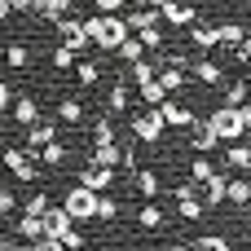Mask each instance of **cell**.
I'll use <instances>...</instances> for the list:
<instances>
[{
  "label": "cell",
  "mask_w": 251,
  "mask_h": 251,
  "mask_svg": "<svg viewBox=\"0 0 251 251\" xmlns=\"http://www.w3.org/2000/svg\"><path fill=\"white\" fill-rule=\"evenodd\" d=\"M132 137L137 141H146V146H159V137H163V119H159V110L154 106H141L137 115H132Z\"/></svg>",
  "instance_id": "cell-5"
},
{
  "label": "cell",
  "mask_w": 251,
  "mask_h": 251,
  "mask_svg": "<svg viewBox=\"0 0 251 251\" xmlns=\"http://www.w3.org/2000/svg\"><path fill=\"white\" fill-rule=\"evenodd\" d=\"M66 159H71V150H66L62 141H49V146L35 150V163H44V168H62Z\"/></svg>",
  "instance_id": "cell-18"
},
{
  "label": "cell",
  "mask_w": 251,
  "mask_h": 251,
  "mask_svg": "<svg viewBox=\"0 0 251 251\" xmlns=\"http://www.w3.org/2000/svg\"><path fill=\"white\" fill-rule=\"evenodd\" d=\"M53 26H57V35H62V44H66L71 53H79V49H88V35H84V26H79V18H71V13H66V18H57Z\"/></svg>",
  "instance_id": "cell-8"
},
{
  "label": "cell",
  "mask_w": 251,
  "mask_h": 251,
  "mask_svg": "<svg viewBox=\"0 0 251 251\" xmlns=\"http://www.w3.org/2000/svg\"><path fill=\"white\" fill-rule=\"evenodd\" d=\"M124 22H128V31H141V26H154V22H159V9H146V4H141V9H132V13L124 18Z\"/></svg>",
  "instance_id": "cell-27"
},
{
  "label": "cell",
  "mask_w": 251,
  "mask_h": 251,
  "mask_svg": "<svg viewBox=\"0 0 251 251\" xmlns=\"http://www.w3.org/2000/svg\"><path fill=\"white\" fill-rule=\"evenodd\" d=\"M4 66H9V71H26V66H31V49H26V44H9V49H4Z\"/></svg>",
  "instance_id": "cell-25"
},
{
  "label": "cell",
  "mask_w": 251,
  "mask_h": 251,
  "mask_svg": "<svg viewBox=\"0 0 251 251\" xmlns=\"http://www.w3.org/2000/svg\"><path fill=\"white\" fill-rule=\"evenodd\" d=\"M57 119H62V124H71V128H75V124H79V119H84V106H79V101H75V97H62V101H57Z\"/></svg>",
  "instance_id": "cell-29"
},
{
  "label": "cell",
  "mask_w": 251,
  "mask_h": 251,
  "mask_svg": "<svg viewBox=\"0 0 251 251\" xmlns=\"http://www.w3.org/2000/svg\"><path fill=\"white\" fill-rule=\"evenodd\" d=\"M128 110V88L124 84H110V97H106V115H124Z\"/></svg>",
  "instance_id": "cell-32"
},
{
  "label": "cell",
  "mask_w": 251,
  "mask_h": 251,
  "mask_svg": "<svg viewBox=\"0 0 251 251\" xmlns=\"http://www.w3.org/2000/svg\"><path fill=\"white\" fill-rule=\"evenodd\" d=\"M13 207H18V199H13V190H4V185H0V216H9Z\"/></svg>",
  "instance_id": "cell-44"
},
{
  "label": "cell",
  "mask_w": 251,
  "mask_h": 251,
  "mask_svg": "<svg viewBox=\"0 0 251 251\" xmlns=\"http://www.w3.org/2000/svg\"><path fill=\"white\" fill-rule=\"evenodd\" d=\"M137 225H141V229H159V225H163V212L154 207V199H146V203H141V212H137Z\"/></svg>",
  "instance_id": "cell-30"
},
{
  "label": "cell",
  "mask_w": 251,
  "mask_h": 251,
  "mask_svg": "<svg viewBox=\"0 0 251 251\" xmlns=\"http://www.w3.org/2000/svg\"><path fill=\"white\" fill-rule=\"evenodd\" d=\"M93 221H119V203L115 199H106V194H97V212H93Z\"/></svg>",
  "instance_id": "cell-38"
},
{
  "label": "cell",
  "mask_w": 251,
  "mask_h": 251,
  "mask_svg": "<svg viewBox=\"0 0 251 251\" xmlns=\"http://www.w3.org/2000/svg\"><path fill=\"white\" fill-rule=\"evenodd\" d=\"M185 75H194V79L207 84V88H221V84H225V66L212 62V57H199L194 66H185Z\"/></svg>",
  "instance_id": "cell-9"
},
{
  "label": "cell",
  "mask_w": 251,
  "mask_h": 251,
  "mask_svg": "<svg viewBox=\"0 0 251 251\" xmlns=\"http://www.w3.org/2000/svg\"><path fill=\"white\" fill-rule=\"evenodd\" d=\"M49 62H53V66H57V71H71V66H75V53H71V49H66V44H57V49H53V57H49Z\"/></svg>",
  "instance_id": "cell-40"
},
{
  "label": "cell",
  "mask_w": 251,
  "mask_h": 251,
  "mask_svg": "<svg viewBox=\"0 0 251 251\" xmlns=\"http://www.w3.org/2000/svg\"><path fill=\"white\" fill-rule=\"evenodd\" d=\"M221 88H225V106H247V79L243 75L238 79H225Z\"/></svg>",
  "instance_id": "cell-26"
},
{
  "label": "cell",
  "mask_w": 251,
  "mask_h": 251,
  "mask_svg": "<svg viewBox=\"0 0 251 251\" xmlns=\"http://www.w3.org/2000/svg\"><path fill=\"white\" fill-rule=\"evenodd\" d=\"M194 18H199V9L185 4V0H168V4H159V22H168V26H190Z\"/></svg>",
  "instance_id": "cell-10"
},
{
  "label": "cell",
  "mask_w": 251,
  "mask_h": 251,
  "mask_svg": "<svg viewBox=\"0 0 251 251\" xmlns=\"http://www.w3.org/2000/svg\"><path fill=\"white\" fill-rule=\"evenodd\" d=\"M79 185H84V190H93V194H101V190H110V185H115V168L84 163V168H79Z\"/></svg>",
  "instance_id": "cell-7"
},
{
  "label": "cell",
  "mask_w": 251,
  "mask_h": 251,
  "mask_svg": "<svg viewBox=\"0 0 251 251\" xmlns=\"http://www.w3.org/2000/svg\"><path fill=\"white\" fill-rule=\"evenodd\" d=\"M31 251H66V247H62L57 238H35V243H31Z\"/></svg>",
  "instance_id": "cell-46"
},
{
  "label": "cell",
  "mask_w": 251,
  "mask_h": 251,
  "mask_svg": "<svg viewBox=\"0 0 251 251\" xmlns=\"http://www.w3.org/2000/svg\"><path fill=\"white\" fill-rule=\"evenodd\" d=\"M49 207V194L44 190H35V194H26V203H22V216H40Z\"/></svg>",
  "instance_id": "cell-39"
},
{
  "label": "cell",
  "mask_w": 251,
  "mask_h": 251,
  "mask_svg": "<svg viewBox=\"0 0 251 251\" xmlns=\"http://www.w3.org/2000/svg\"><path fill=\"white\" fill-rule=\"evenodd\" d=\"M62 212H66L75 225H84V221H93V212H97V194L75 181V185L66 190V199H62Z\"/></svg>",
  "instance_id": "cell-3"
},
{
  "label": "cell",
  "mask_w": 251,
  "mask_h": 251,
  "mask_svg": "<svg viewBox=\"0 0 251 251\" xmlns=\"http://www.w3.org/2000/svg\"><path fill=\"white\" fill-rule=\"evenodd\" d=\"M234 62H238V66L251 62V40H238V44H234Z\"/></svg>",
  "instance_id": "cell-43"
},
{
  "label": "cell",
  "mask_w": 251,
  "mask_h": 251,
  "mask_svg": "<svg viewBox=\"0 0 251 251\" xmlns=\"http://www.w3.org/2000/svg\"><path fill=\"white\" fill-rule=\"evenodd\" d=\"M0 132H4V119H0Z\"/></svg>",
  "instance_id": "cell-51"
},
{
  "label": "cell",
  "mask_w": 251,
  "mask_h": 251,
  "mask_svg": "<svg viewBox=\"0 0 251 251\" xmlns=\"http://www.w3.org/2000/svg\"><path fill=\"white\" fill-rule=\"evenodd\" d=\"M132 185H137L141 199H154V194H159V172H150V168H132Z\"/></svg>",
  "instance_id": "cell-22"
},
{
  "label": "cell",
  "mask_w": 251,
  "mask_h": 251,
  "mask_svg": "<svg viewBox=\"0 0 251 251\" xmlns=\"http://www.w3.org/2000/svg\"><path fill=\"white\" fill-rule=\"evenodd\" d=\"M119 159H124V146H93L88 154V163H101V168H119Z\"/></svg>",
  "instance_id": "cell-24"
},
{
  "label": "cell",
  "mask_w": 251,
  "mask_h": 251,
  "mask_svg": "<svg viewBox=\"0 0 251 251\" xmlns=\"http://www.w3.org/2000/svg\"><path fill=\"white\" fill-rule=\"evenodd\" d=\"M225 181H229L225 172H212V176L199 185V190H203V207H221V203H225Z\"/></svg>",
  "instance_id": "cell-15"
},
{
  "label": "cell",
  "mask_w": 251,
  "mask_h": 251,
  "mask_svg": "<svg viewBox=\"0 0 251 251\" xmlns=\"http://www.w3.org/2000/svg\"><path fill=\"white\" fill-rule=\"evenodd\" d=\"M137 93H141V106H159L168 93L159 88V79H146V84H137Z\"/></svg>",
  "instance_id": "cell-36"
},
{
  "label": "cell",
  "mask_w": 251,
  "mask_h": 251,
  "mask_svg": "<svg viewBox=\"0 0 251 251\" xmlns=\"http://www.w3.org/2000/svg\"><path fill=\"white\" fill-rule=\"evenodd\" d=\"M185 132H190V146H194V154H207V150H216V132L207 128V119H194Z\"/></svg>",
  "instance_id": "cell-13"
},
{
  "label": "cell",
  "mask_w": 251,
  "mask_h": 251,
  "mask_svg": "<svg viewBox=\"0 0 251 251\" xmlns=\"http://www.w3.org/2000/svg\"><path fill=\"white\" fill-rule=\"evenodd\" d=\"M207 128L216 132V141H243L251 128V106H216L207 115Z\"/></svg>",
  "instance_id": "cell-2"
},
{
  "label": "cell",
  "mask_w": 251,
  "mask_h": 251,
  "mask_svg": "<svg viewBox=\"0 0 251 251\" xmlns=\"http://www.w3.org/2000/svg\"><path fill=\"white\" fill-rule=\"evenodd\" d=\"M49 141H57V124H44V119L26 124V150H31V154H35L40 146H49Z\"/></svg>",
  "instance_id": "cell-12"
},
{
  "label": "cell",
  "mask_w": 251,
  "mask_h": 251,
  "mask_svg": "<svg viewBox=\"0 0 251 251\" xmlns=\"http://www.w3.org/2000/svg\"><path fill=\"white\" fill-rule=\"evenodd\" d=\"M40 225H44V238H62V234H66V229H71L75 221H71V216H66L62 207H53V203H49V207L40 212Z\"/></svg>",
  "instance_id": "cell-11"
},
{
  "label": "cell",
  "mask_w": 251,
  "mask_h": 251,
  "mask_svg": "<svg viewBox=\"0 0 251 251\" xmlns=\"http://www.w3.org/2000/svg\"><path fill=\"white\" fill-rule=\"evenodd\" d=\"M0 163L22 181V185H31L35 176H40V163H35V154L31 150H18V146H9V150H0Z\"/></svg>",
  "instance_id": "cell-4"
},
{
  "label": "cell",
  "mask_w": 251,
  "mask_h": 251,
  "mask_svg": "<svg viewBox=\"0 0 251 251\" xmlns=\"http://www.w3.org/2000/svg\"><path fill=\"white\" fill-rule=\"evenodd\" d=\"M199 251H234V247H229V238H221V234H207V238H199Z\"/></svg>",
  "instance_id": "cell-41"
},
{
  "label": "cell",
  "mask_w": 251,
  "mask_h": 251,
  "mask_svg": "<svg viewBox=\"0 0 251 251\" xmlns=\"http://www.w3.org/2000/svg\"><path fill=\"white\" fill-rule=\"evenodd\" d=\"M190 40H194V49H203V53H207V49H216V26L194 18V22H190Z\"/></svg>",
  "instance_id": "cell-20"
},
{
  "label": "cell",
  "mask_w": 251,
  "mask_h": 251,
  "mask_svg": "<svg viewBox=\"0 0 251 251\" xmlns=\"http://www.w3.org/2000/svg\"><path fill=\"white\" fill-rule=\"evenodd\" d=\"M57 243H62L66 251H84V234H79V229H66V234H62Z\"/></svg>",
  "instance_id": "cell-42"
},
{
  "label": "cell",
  "mask_w": 251,
  "mask_h": 251,
  "mask_svg": "<svg viewBox=\"0 0 251 251\" xmlns=\"http://www.w3.org/2000/svg\"><path fill=\"white\" fill-rule=\"evenodd\" d=\"M9 9H13V13H26V9H31V0H9Z\"/></svg>",
  "instance_id": "cell-48"
},
{
  "label": "cell",
  "mask_w": 251,
  "mask_h": 251,
  "mask_svg": "<svg viewBox=\"0 0 251 251\" xmlns=\"http://www.w3.org/2000/svg\"><path fill=\"white\" fill-rule=\"evenodd\" d=\"M71 71H75V79H79L84 88H93V84L101 79V66H97V62H79V66H71Z\"/></svg>",
  "instance_id": "cell-35"
},
{
  "label": "cell",
  "mask_w": 251,
  "mask_h": 251,
  "mask_svg": "<svg viewBox=\"0 0 251 251\" xmlns=\"http://www.w3.org/2000/svg\"><path fill=\"white\" fill-rule=\"evenodd\" d=\"M154 79H159L163 93H181V88H185V71H181V66H163V62H159V66H154Z\"/></svg>",
  "instance_id": "cell-17"
},
{
  "label": "cell",
  "mask_w": 251,
  "mask_h": 251,
  "mask_svg": "<svg viewBox=\"0 0 251 251\" xmlns=\"http://www.w3.org/2000/svg\"><path fill=\"white\" fill-rule=\"evenodd\" d=\"M18 238H26V243H35V238H44V225H40V216H18Z\"/></svg>",
  "instance_id": "cell-31"
},
{
  "label": "cell",
  "mask_w": 251,
  "mask_h": 251,
  "mask_svg": "<svg viewBox=\"0 0 251 251\" xmlns=\"http://www.w3.org/2000/svg\"><path fill=\"white\" fill-rule=\"evenodd\" d=\"M9 115H13V124L26 128V124L40 119V101H35V97H13V101H9Z\"/></svg>",
  "instance_id": "cell-14"
},
{
  "label": "cell",
  "mask_w": 251,
  "mask_h": 251,
  "mask_svg": "<svg viewBox=\"0 0 251 251\" xmlns=\"http://www.w3.org/2000/svg\"><path fill=\"white\" fill-rule=\"evenodd\" d=\"M115 57H119V62H137V57H146V49H141V40H137V35H128V40L115 49Z\"/></svg>",
  "instance_id": "cell-34"
},
{
  "label": "cell",
  "mask_w": 251,
  "mask_h": 251,
  "mask_svg": "<svg viewBox=\"0 0 251 251\" xmlns=\"http://www.w3.org/2000/svg\"><path fill=\"white\" fill-rule=\"evenodd\" d=\"M212 172H216V168H212V159H207V154H194V163H190V181H194V185H203Z\"/></svg>",
  "instance_id": "cell-37"
},
{
  "label": "cell",
  "mask_w": 251,
  "mask_h": 251,
  "mask_svg": "<svg viewBox=\"0 0 251 251\" xmlns=\"http://www.w3.org/2000/svg\"><path fill=\"white\" fill-rule=\"evenodd\" d=\"M124 4H128V0H93V9H97V13H119Z\"/></svg>",
  "instance_id": "cell-45"
},
{
  "label": "cell",
  "mask_w": 251,
  "mask_h": 251,
  "mask_svg": "<svg viewBox=\"0 0 251 251\" xmlns=\"http://www.w3.org/2000/svg\"><path fill=\"white\" fill-rule=\"evenodd\" d=\"M154 110H159V119H163V128H181V132H185V128H190L194 119H199V115H194L190 106H181V101H172V93H168V97H163V101H159Z\"/></svg>",
  "instance_id": "cell-6"
},
{
  "label": "cell",
  "mask_w": 251,
  "mask_h": 251,
  "mask_svg": "<svg viewBox=\"0 0 251 251\" xmlns=\"http://www.w3.org/2000/svg\"><path fill=\"white\" fill-rule=\"evenodd\" d=\"M238 40H247V26L243 22H221L216 26V49H234Z\"/></svg>",
  "instance_id": "cell-21"
},
{
  "label": "cell",
  "mask_w": 251,
  "mask_h": 251,
  "mask_svg": "<svg viewBox=\"0 0 251 251\" xmlns=\"http://www.w3.org/2000/svg\"><path fill=\"white\" fill-rule=\"evenodd\" d=\"M137 40H141V49H146V53H159V49H163V26H159V22H154V26H141V31H137Z\"/></svg>",
  "instance_id": "cell-28"
},
{
  "label": "cell",
  "mask_w": 251,
  "mask_h": 251,
  "mask_svg": "<svg viewBox=\"0 0 251 251\" xmlns=\"http://www.w3.org/2000/svg\"><path fill=\"white\" fill-rule=\"evenodd\" d=\"M31 13H40L44 22H57L71 13V0H31Z\"/></svg>",
  "instance_id": "cell-19"
},
{
  "label": "cell",
  "mask_w": 251,
  "mask_h": 251,
  "mask_svg": "<svg viewBox=\"0 0 251 251\" xmlns=\"http://www.w3.org/2000/svg\"><path fill=\"white\" fill-rule=\"evenodd\" d=\"M225 203H234V207H247L251 203V181L243 176V172L225 181Z\"/></svg>",
  "instance_id": "cell-16"
},
{
  "label": "cell",
  "mask_w": 251,
  "mask_h": 251,
  "mask_svg": "<svg viewBox=\"0 0 251 251\" xmlns=\"http://www.w3.org/2000/svg\"><path fill=\"white\" fill-rule=\"evenodd\" d=\"M79 26H84V35H88V49H101V53H115V49L132 35L119 13H88Z\"/></svg>",
  "instance_id": "cell-1"
},
{
  "label": "cell",
  "mask_w": 251,
  "mask_h": 251,
  "mask_svg": "<svg viewBox=\"0 0 251 251\" xmlns=\"http://www.w3.org/2000/svg\"><path fill=\"white\" fill-rule=\"evenodd\" d=\"M13 18V9H9V0H0V22H9Z\"/></svg>",
  "instance_id": "cell-49"
},
{
  "label": "cell",
  "mask_w": 251,
  "mask_h": 251,
  "mask_svg": "<svg viewBox=\"0 0 251 251\" xmlns=\"http://www.w3.org/2000/svg\"><path fill=\"white\" fill-rule=\"evenodd\" d=\"M9 101H13V88H9V84H4V79H0V115H4V110H9Z\"/></svg>",
  "instance_id": "cell-47"
},
{
  "label": "cell",
  "mask_w": 251,
  "mask_h": 251,
  "mask_svg": "<svg viewBox=\"0 0 251 251\" xmlns=\"http://www.w3.org/2000/svg\"><path fill=\"white\" fill-rule=\"evenodd\" d=\"M225 163H229L234 172H247V168H251V146H243V141H229V150H225Z\"/></svg>",
  "instance_id": "cell-23"
},
{
  "label": "cell",
  "mask_w": 251,
  "mask_h": 251,
  "mask_svg": "<svg viewBox=\"0 0 251 251\" xmlns=\"http://www.w3.org/2000/svg\"><path fill=\"white\" fill-rule=\"evenodd\" d=\"M141 4H146V9H159V4H168V0H141Z\"/></svg>",
  "instance_id": "cell-50"
},
{
  "label": "cell",
  "mask_w": 251,
  "mask_h": 251,
  "mask_svg": "<svg viewBox=\"0 0 251 251\" xmlns=\"http://www.w3.org/2000/svg\"><path fill=\"white\" fill-rule=\"evenodd\" d=\"M93 146H115V119L110 115L93 124Z\"/></svg>",
  "instance_id": "cell-33"
}]
</instances>
